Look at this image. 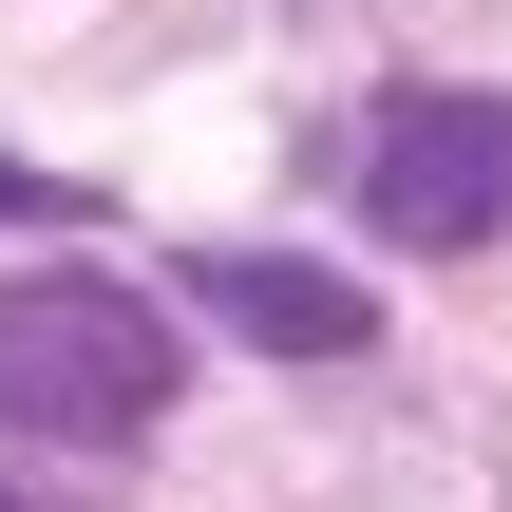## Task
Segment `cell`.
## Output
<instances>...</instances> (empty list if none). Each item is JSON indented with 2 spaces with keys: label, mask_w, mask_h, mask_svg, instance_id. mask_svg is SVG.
<instances>
[{
  "label": "cell",
  "mask_w": 512,
  "mask_h": 512,
  "mask_svg": "<svg viewBox=\"0 0 512 512\" xmlns=\"http://www.w3.org/2000/svg\"><path fill=\"white\" fill-rule=\"evenodd\" d=\"M152 418H171V323H152L133 285H95V266L0 285V437L114 456V437H152Z\"/></svg>",
  "instance_id": "obj_1"
},
{
  "label": "cell",
  "mask_w": 512,
  "mask_h": 512,
  "mask_svg": "<svg viewBox=\"0 0 512 512\" xmlns=\"http://www.w3.org/2000/svg\"><path fill=\"white\" fill-rule=\"evenodd\" d=\"M361 209H380L399 247H494L512 228V95H380Z\"/></svg>",
  "instance_id": "obj_2"
},
{
  "label": "cell",
  "mask_w": 512,
  "mask_h": 512,
  "mask_svg": "<svg viewBox=\"0 0 512 512\" xmlns=\"http://www.w3.org/2000/svg\"><path fill=\"white\" fill-rule=\"evenodd\" d=\"M190 304H228L285 361H361V285H323V266H190Z\"/></svg>",
  "instance_id": "obj_3"
},
{
  "label": "cell",
  "mask_w": 512,
  "mask_h": 512,
  "mask_svg": "<svg viewBox=\"0 0 512 512\" xmlns=\"http://www.w3.org/2000/svg\"><path fill=\"white\" fill-rule=\"evenodd\" d=\"M0 209H76V190H38V171H0Z\"/></svg>",
  "instance_id": "obj_4"
}]
</instances>
